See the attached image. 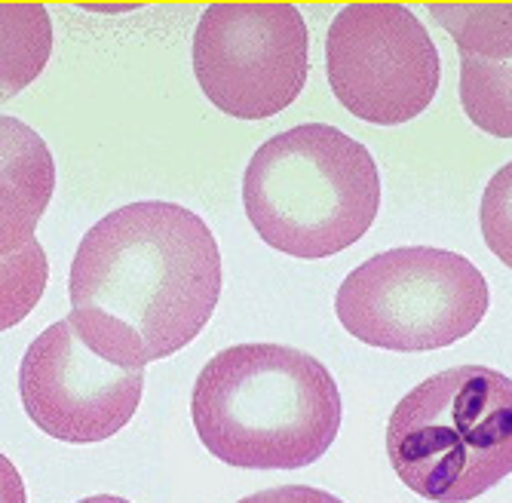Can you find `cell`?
<instances>
[{"label":"cell","instance_id":"cell-17","mask_svg":"<svg viewBox=\"0 0 512 503\" xmlns=\"http://www.w3.org/2000/svg\"><path fill=\"white\" fill-rule=\"evenodd\" d=\"M77 503H129L126 497H114V494H92V497H83Z\"/></svg>","mask_w":512,"mask_h":503},{"label":"cell","instance_id":"cell-7","mask_svg":"<svg viewBox=\"0 0 512 503\" xmlns=\"http://www.w3.org/2000/svg\"><path fill=\"white\" fill-rule=\"evenodd\" d=\"M335 99L359 120L399 126L436 99L442 62L433 37L402 4H350L325 37Z\"/></svg>","mask_w":512,"mask_h":503},{"label":"cell","instance_id":"cell-11","mask_svg":"<svg viewBox=\"0 0 512 503\" xmlns=\"http://www.w3.org/2000/svg\"><path fill=\"white\" fill-rule=\"evenodd\" d=\"M436 22L454 37L460 56L482 62L512 59V4H430Z\"/></svg>","mask_w":512,"mask_h":503},{"label":"cell","instance_id":"cell-3","mask_svg":"<svg viewBox=\"0 0 512 503\" xmlns=\"http://www.w3.org/2000/svg\"><path fill=\"white\" fill-rule=\"evenodd\" d=\"M258 237L292 258H329L359 243L381 209L368 148L329 123H304L264 142L243 175Z\"/></svg>","mask_w":512,"mask_h":503},{"label":"cell","instance_id":"cell-4","mask_svg":"<svg viewBox=\"0 0 512 503\" xmlns=\"http://www.w3.org/2000/svg\"><path fill=\"white\" fill-rule=\"evenodd\" d=\"M396 476L433 503H470L512 473V378L454 365L399 399L387 424Z\"/></svg>","mask_w":512,"mask_h":503},{"label":"cell","instance_id":"cell-1","mask_svg":"<svg viewBox=\"0 0 512 503\" xmlns=\"http://www.w3.org/2000/svg\"><path fill=\"white\" fill-rule=\"evenodd\" d=\"M71 326L102 359L145 369L188 347L221 298L209 224L178 203H129L86 231L68 277Z\"/></svg>","mask_w":512,"mask_h":503},{"label":"cell","instance_id":"cell-12","mask_svg":"<svg viewBox=\"0 0 512 503\" xmlns=\"http://www.w3.org/2000/svg\"><path fill=\"white\" fill-rule=\"evenodd\" d=\"M460 105L482 132L512 139V62L460 56Z\"/></svg>","mask_w":512,"mask_h":503},{"label":"cell","instance_id":"cell-9","mask_svg":"<svg viewBox=\"0 0 512 503\" xmlns=\"http://www.w3.org/2000/svg\"><path fill=\"white\" fill-rule=\"evenodd\" d=\"M56 191V163L28 123L0 114V258L34 240Z\"/></svg>","mask_w":512,"mask_h":503},{"label":"cell","instance_id":"cell-10","mask_svg":"<svg viewBox=\"0 0 512 503\" xmlns=\"http://www.w3.org/2000/svg\"><path fill=\"white\" fill-rule=\"evenodd\" d=\"M53 53V19L43 4H0V105L31 86Z\"/></svg>","mask_w":512,"mask_h":503},{"label":"cell","instance_id":"cell-13","mask_svg":"<svg viewBox=\"0 0 512 503\" xmlns=\"http://www.w3.org/2000/svg\"><path fill=\"white\" fill-rule=\"evenodd\" d=\"M46 280H50V261H46V252L37 240L0 258V332L28 319V313L43 298Z\"/></svg>","mask_w":512,"mask_h":503},{"label":"cell","instance_id":"cell-5","mask_svg":"<svg viewBox=\"0 0 512 503\" xmlns=\"http://www.w3.org/2000/svg\"><path fill=\"white\" fill-rule=\"evenodd\" d=\"M488 301V283L470 258L433 246H405L350 270L338 289L335 313L368 347L424 353L473 335Z\"/></svg>","mask_w":512,"mask_h":503},{"label":"cell","instance_id":"cell-16","mask_svg":"<svg viewBox=\"0 0 512 503\" xmlns=\"http://www.w3.org/2000/svg\"><path fill=\"white\" fill-rule=\"evenodd\" d=\"M0 503H28L25 482L10 457L0 454Z\"/></svg>","mask_w":512,"mask_h":503},{"label":"cell","instance_id":"cell-8","mask_svg":"<svg viewBox=\"0 0 512 503\" xmlns=\"http://www.w3.org/2000/svg\"><path fill=\"white\" fill-rule=\"evenodd\" d=\"M19 393L28 418L46 436L89 445L117 436L145 393V369H123L77 335L71 319L43 329L19 365Z\"/></svg>","mask_w":512,"mask_h":503},{"label":"cell","instance_id":"cell-14","mask_svg":"<svg viewBox=\"0 0 512 503\" xmlns=\"http://www.w3.org/2000/svg\"><path fill=\"white\" fill-rule=\"evenodd\" d=\"M482 237L488 249L512 267V163L497 169L482 194Z\"/></svg>","mask_w":512,"mask_h":503},{"label":"cell","instance_id":"cell-6","mask_svg":"<svg viewBox=\"0 0 512 503\" xmlns=\"http://www.w3.org/2000/svg\"><path fill=\"white\" fill-rule=\"evenodd\" d=\"M194 74L218 111L237 120L273 117L307 83V22L292 4H212L194 34Z\"/></svg>","mask_w":512,"mask_h":503},{"label":"cell","instance_id":"cell-15","mask_svg":"<svg viewBox=\"0 0 512 503\" xmlns=\"http://www.w3.org/2000/svg\"><path fill=\"white\" fill-rule=\"evenodd\" d=\"M237 503H344L332 491H322L313 485H279V488H264L255 491Z\"/></svg>","mask_w":512,"mask_h":503},{"label":"cell","instance_id":"cell-2","mask_svg":"<svg viewBox=\"0 0 512 503\" xmlns=\"http://www.w3.org/2000/svg\"><path fill=\"white\" fill-rule=\"evenodd\" d=\"M191 418L221 464L301 470L332 448L341 430V393L332 372L304 350L237 344L203 365Z\"/></svg>","mask_w":512,"mask_h":503}]
</instances>
